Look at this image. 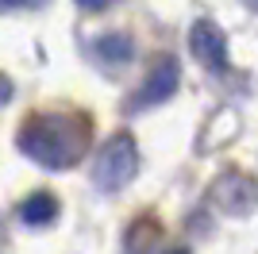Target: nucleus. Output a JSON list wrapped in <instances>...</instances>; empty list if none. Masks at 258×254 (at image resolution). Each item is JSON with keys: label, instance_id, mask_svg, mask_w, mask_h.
Returning <instances> with one entry per match:
<instances>
[{"label": "nucleus", "instance_id": "f8f14e48", "mask_svg": "<svg viewBox=\"0 0 258 254\" xmlns=\"http://www.w3.org/2000/svg\"><path fill=\"white\" fill-rule=\"evenodd\" d=\"M250 4H254V8H258V0H250Z\"/></svg>", "mask_w": 258, "mask_h": 254}, {"label": "nucleus", "instance_id": "0eeeda50", "mask_svg": "<svg viewBox=\"0 0 258 254\" xmlns=\"http://www.w3.org/2000/svg\"><path fill=\"white\" fill-rule=\"evenodd\" d=\"M97 54H100V62L123 66V62H131L135 46H131L127 35H100V39H97Z\"/></svg>", "mask_w": 258, "mask_h": 254}, {"label": "nucleus", "instance_id": "7ed1b4c3", "mask_svg": "<svg viewBox=\"0 0 258 254\" xmlns=\"http://www.w3.org/2000/svg\"><path fill=\"white\" fill-rule=\"evenodd\" d=\"M177 81H181L177 58H173V54L154 58V66L147 70V77H143V85H139V93L131 96V108H154V104H162V100H170V96L177 93Z\"/></svg>", "mask_w": 258, "mask_h": 254}, {"label": "nucleus", "instance_id": "20e7f679", "mask_svg": "<svg viewBox=\"0 0 258 254\" xmlns=\"http://www.w3.org/2000/svg\"><path fill=\"white\" fill-rule=\"evenodd\" d=\"M189 50H193V58L205 66V70L227 74V39H224V31H220L216 23H208V20L193 23V31H189Z\"/></svg>", "mask_w": 258, "mask_h": 254}, {"label": "nucleus", "instance_id": "f03ea898", "mask_svg": "<svg viewBox=\"0 0 258 254\" xmlns=\"http://www.w3.org/2000/svg\"><path fill=\"white\" fill-rule=\"evenodd\" d=\"M135 173H139V147H135V139H131L127 131H116V135L100 147L93 177H97L100 189L116 193V189H123Z\"/></svg>", "mask_w": 258, "mask_h": 254}, {"label": "nucleus", "instance_id": "9b49d317", "mask_svg": "<svg viewBox=\"0 0 258 254\" xmlns=\"http://www.w3.org/2000/svg\"><path fill=\"white\" fill-rule=\"evenodd\" d=\"M166 254H189V250H185V246H173V250H166Z\"/></svg>", "mask_w": 258, "mask_h": 254}, {"label": "nucleus", "instance_id": "6e6552de", "mask_svg": "<svg viewBox=\"0 0 258 254\" xmlns=\"http://www.w3.org/2000/svg\"><path fill=\"white\" fill-rule=\"evenodd\" d=\"M46 0H0V8H43Z\"/></svg>", "mask_w": 258, "mask_h": 254}, {"label": "nucleus", "instance_id": "1a4fd4ad", "mask_svg": "<svg viewBox=\"0 0 258 254\" xmlns=\"http://www.w3.org/2000/svg\"><path fill=\"white\" fill-rule=\"evenodd\" d=\"M77 8H85V12H104L108 8V0H74Z\"/></svg>", "mask_w": 258, "mask_h": 254}, {"label": "nucleus", "instance_id": "9d476101", "mask_svg": "<svg viewBox=\"0 0 258 254\" xmlns=\"http://www.w3.org/2000/svg\"><path fill=\"white\" fill-rule=\"evenodd\" d=\"M8 96H12V85H8V77H0V104H4Z\"/></svg>", "mask_w": 258, "mask_h": 254}, {"label": "nucleus", "instance_id": "39448f33", "mask_svg": "<svg viewBox=\"0 0 258 254\" xmlns=\"http://www.w3.org/2000/svg\"><path fill=\"white\" fill-rule=\"evenodd\" d=\"M216 204L231 216H247L250 208L258 204V181L247 177V173H224V177L212 185Z\"/></svg>", "mask_w": 258, "mask_h": 254}, {"label": "nucleus", "instance_id": "423d86ee", "mask_svg": "<svg viewBox=\"0 0 258 254\" xmlns=\"http://www.w3.org/2000/svg\"><path fill=\"white\" fill-rule=\"evenodd\" d=\"M20 220L27 223V227H46V223H54V220H58V197H54V193H46V189L31 193V197H23Z\"/></svg>", "mask_w": 258, "mask_h": 254}, {"label": "nucleus", "instance_id": "f257e3e1", "mask_svg": "<svg viewBox=\"0 0 258 254\" xmlns=\"http://www.w3.org/2000/svg\"><path fill=\"white\" fill-rule=\"evenodd\" d=\"M23 158H31L35 166L46 169H66L74 166L89 147V127L85 119L74 116H31L16 135Z\"/></svg>", "mask_w": 258, "mask_h": 254}]
</instances>
